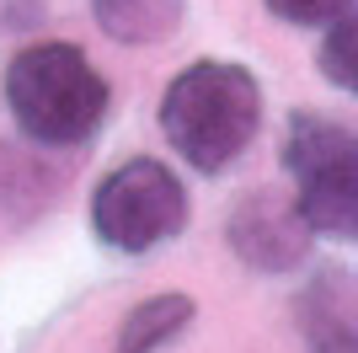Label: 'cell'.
<instances>
[{"instance_id": "6da1fadb", "label": "cell", "mask_w": 358, "mask_h": 353, "mask_svg": "<svg viewBox=\"0 0 358 353\" xmlns=\"http://www.w3.org/2000/svg\"><path fill=\"white\" fill-rule=\"evenodd\" d=\"M262 129V86L246 64L198 59L166 86L161 134L182 161L203 176H220L246 155Z\"/></svg>"}, {"instance_id": "7a4b0ae2", "label": "cell", "mask_w": 358, "mask_h": 353, "mask_svg": "<svg viewBox=\"0 0 358 353\" xmlns=\"http://www.w3.org/2000/svg\"><path fill=\"white\" fill-rule=\"evenodd\" d=\"M6 107L32 145H86L102 129L113 91L75 43H32L6 70Z\"/></svg>"}, {"instance_id": "3957f363", "label": "cell", "mask_w": 358, "mask_h": 353, "mask_svg": "<svg viewBox=\"0 0 358 353\" xmlns=\"http://www.w3.org/2000/svg\"><path fill=\"white\" fill-rule=\"evenodd\" d=\"M284 166L294 176V209L299 220L321 235H353L358 230V145L353 129L327 113H294L284 134Z\"/></svg>"}, {"instance_id": "277c9868", "label": "cell", "mask_w": 358, "mask_h": 353, "mask_svg": "<svg viewBox=\"0 0 358 353\" xmlns=\"http://www.w3.org/2000/svg\"><path fill=\"white\" fill-rule=\"evenodd\" d=\"M187 225V188L166 161H123L118 172L102 176L91 198V230L113 251H155L161 241L182 235Z\"/></svg>"}, {"instance_id": "5b68a950", "label": "cell", "mask_w": 358, "mask_h": 353, "mask_svg": "<svg viewBox=\"0 0 358 353\" xmlns=\"http://www.w3.org/2000/svg\"><path fill=\"white\" fill-rule=\"evenodd\" d=\"M310 235L315 230L299 220L294 193L284 198V193H273V188H257L230 209V247L257 273H289L294 263H305Z\"/></svg>"}, {"instance_id": "8992f818", "label": "cell", "mask_w": 358, "mask_h": 353, "mask_svg": "<svg viewBox=\"0 0 358 353\" xmlns=\"http://www.w3.org/2000/svg\"><path fill=\"white\" fill-rule=\"evenodd\" d=\"M299 321L315 353H353V279L321 273L299 294Z\"/></svg>"}, {"instance_id": "52a82bcc", "label": "cell", "mask_w": 358, "mask_h": 353, "mask_svg": "<svg viewBox=\"0 0 358 353\" xmlns=\"http://www.w3.org/2000/svg\"><path fill=\"white\" fill-rule=\"evenodd\" d=\"M182 11H187V0H91L96 27L113 43H134V48L139 43H166L182 27Z\"/></svg>"}, {"instance_id": "ba28073f", "label": "cell", "mask_w": 358, "mask_h": 353, "mask_svg": "<svg viewBox=\"0 0 358 353\" xmlns=\"http://www.w3.org/2000/svg\"><path fill=\"white\" fill-rule=\"evenodd\" d=\"M187 326H193V300L187 294H155V300H145V305H134L123 316L113 353H161Z\"/></svg>"}, {"instance_id": "9c48e42d", "label": "cell", "mask_w": 358, "mask_h": 353, "mask_svg": "<svg viewBox=\"0 0 358 353\" xmlns=\"http://www.w3.org/2000/svg\"><path fill=\"white\" fill-rule=\"evenodd\" d=\"M353 43H358V32H353V11H348V16H337V22H331L327 43H321V75H327L331 86H343V91H353V86H358Z\"/></svg>"}, {"instance_id": "30bf717a", "label": "cell", "mask_w": 358, "mask_h": 353, "mask_svg": "<svg viewBox=\"0 0 358 353\" xmlns=\"http://www.w3.org/2000/svg\"><path fill=\"white\" fill-rule=\"evenodd\" d=\"M268 11L294 27H331L337 16L353 11V0H268Z\"/></svg>"}, {"instance_id": "8fae6325", "label": "cell", "mask_w": 358, "mask_h": 353, "mask_svg": "<svg viewBox=\"0 0 358 353\" xmlns=\"http://www.w3.org/2000/svg\"><path fill=\"white\" fill-rule=\"evenodd\" d=\"M48 16V0H0V38L6 32H32Z\"/></svg>"}]
</instances>
